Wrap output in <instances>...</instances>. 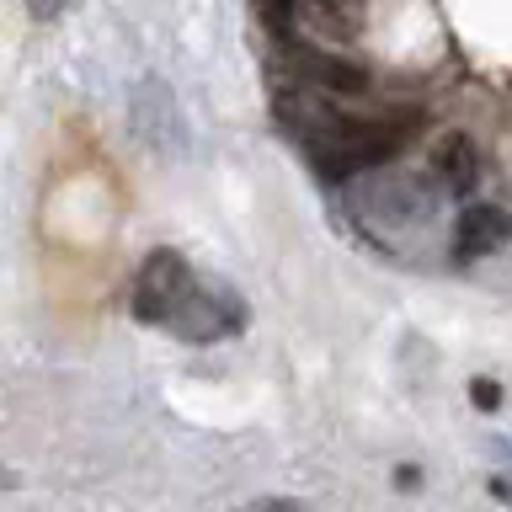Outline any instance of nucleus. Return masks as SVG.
<instances>
[{
	"label": "nucleus",
	"instance_id": "obj_1",
	"mask_svg": "<svg viewBox=\"0 0 512 512\" xmlns=\"http://www.w3.org/2000/svg\"><path fill=\"white\" fill-rule=\"evenodd\" d=\"M192 288H198V278H192L187 256L160 246V251L144 256V267L134 278V315L144 326H171V320L182 315V304L192 299Z\"/></svg>",
	"mask_w": 512,
	"mask_h": 512
},
{
	"label": "nucleus",
	"instance_id": "obj_2",
	"mask_svg": "<svg viewBox=\"0 0 512 512\" xmlns=\"http://www.w3.org/2000/svg\"><path fill=\"white\" fill-rule=\"evenodd\" d=\"M288 48H294V64L310 86L331 91V96H363L368 91V70L358 59L331 54V48H304V43H288Z\"/></svg>",
	"mask_w": 512,
	"mask_h": 512
},
{
	"label": "nucleus",
	"instance_id": "obj_3",
	"mask_svg": "<svg viewBox=\"0 0 512 512\" xmlns=\"http://www.w3.org/2000/svg\"><path fill=\"white\" fill-rule=\"evenodd\" d=\"M512 240V214L496 203H470L454 219V256L459 262H475V256H491L496 246Z\"/></svg>",
	"mask_w": 512,
	"mask_h": 512
},
{
	"label": "nucleus",
	"instance_id": "obj_4",
	"mask_svg": "<svg viewBox=\"0 0 512 512\" xmlns=\"http://www.w3.org/2000/svg\"><path fill=\"white\" fill-rule=\"evenodd\" d=\"M432 171L443 176L448 192L470 198L475 182H480V150L470 144V134H443L438 144H432Z\"/></svg>",
	"mask_w": 512,
	"mask_h": 512
},
{
	"label": "nucleus",
	"instance_id": "obj_5",
	"mask_svg": "<svg viewBox=\"0 0 512 512\" xmlns=\"http://www.w3.org/2000/svg\"><path fill=\"white\" fill-rule=\"evenodd\" d=\"M294 6L299 0H256V16L267 22V32L278 43H294Z\"/></svg>",
	"mask_w": 512,
	"mask_h": 512
},
{
	"label": "nucleus",
	"instance_id": "obj_6",
	"mask_svg": "<svg viewBox=\"0 0 512 512\" xmlns=\"http://www.w3.org/2000/svg\"><path fill=\"white\" fill-rule=\"evenodd\" d=\"M470 395H475V406H480V411H496V406H502V390H496V379H475V384H470Z\"/></svg>",
	"mask_w": 512,
	"mask_h": 512
},
{
	"label": "nucleus",
	"instance_id": "obj_7",
	"mask_svg": "<svg viewBox=\"0 0 512 512\" xmlns=\"http://www.w3.org/2000/svg\"><path fill=\"white\" fill-rule=\"evenodd\" d=\"M59 11H64V0H27V16H32V22H54Z\"/></svg>",
	"mask_w": 512,
	"mask_h": 512
},
{
	"label": "nucleus",
	"instance_id": "obj_8",
	"mask_svg": "<svg viewBox=\"0 0 512 512\" xmlns=\"http://www.w3.org/2000/svg\"><path fill=\"white\" fill-rule=\"evenodd\" d=\"M491 496H496V502H512V486H507V480H491Z\"/></svg>",
	"mask_w": 512,
	"mask_h": 512
}]
</instances>
